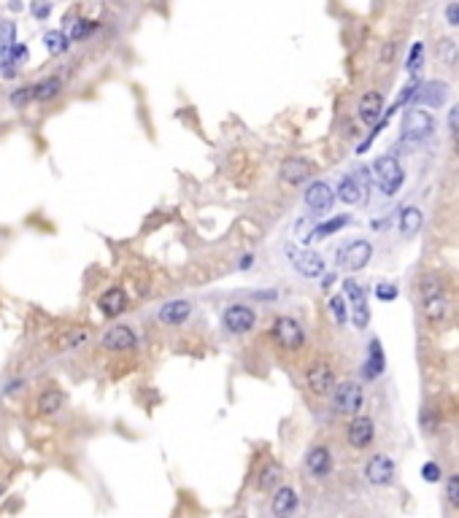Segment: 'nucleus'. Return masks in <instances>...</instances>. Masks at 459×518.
Returning <instances> with one entry per match:
<instances>
[{
    "label": "nucleus",
    "instance_id": "obj_1",
    "mask_svg": "<svg viewBox=\"0 0 459 518\" xmlns=\"http://www.w3.org/2000/svg\"><path fill=\"white\" fill-rule=\"evenodd\" d=\"M373 176H376V184L378 189L384 192V194H394V192L403 187V167L397 162V157H392V154H384V157H378L376 162H373Z\"/></svg>",
    "mask_w": 459,
    "mask_h": 518
},
{
    "label": "nucleus",
    "instance_id": "obj_2",
    "mask_svg": "<svg viewBox=\"0 0 459 518\" xmlns=\"http://www.w3.org/2000/svg\"><path fill=\"white\" fill-rule=\"evenodd\" d=\"M270 338L279 343L281 348H286V351H297V348L306 346V332H303V327L297 324L295 319H289V316H279V319L273 321Z\"/></svg>",
    "mask_w": 459,
    "mask_h": 518
},
{
    "label": "nucleus",
    "instance_id": "obj_3",
    "mask_svg": "<svg viewBox=\"0 0 459 518\" xmlns=\"http://www.w3.org/2000/svg\"><path fill=\"white\" fill-rule=\"evenodd\" d=\"M362 402H364V395H362V386H360V383H354V381L335 383V389H333V405H335L338 413L354 416V413L362 410Z\"/></svg>",
    "mask_w": 459,
    "mask_h": 518
},
{
    "label": "nucleus",
    "instance_id": "obj_4",
    "mask_svg": "<svg viewBox=\"0 0 459 518\" xmlns=\"http://www.w3.org/2000/svg\"><path fill=\"white\" fill-rule=\"evenodd\" d=\"M421 294H424V316H427V321L432 324H438V321H443L446 319V294L443 289H441V281H435V278H421Z\"/></svg>",
    "mask_w": 459,
    "mask_h": 518
},
{
    "label": "nucleus",
    "instance_id": "obj_5",
    "mask_svg": "<svg viewBox=\"0 0 459 518\" xmlns=\"http://www.w3.org/2000/svg\"><path fill=\"white\" fill-rule=\"evenodd\" d=\"M286 257H289V262H292V268H295L297 273L306 275V278H319L324 273V259L316 251H310V248L286 246Z\"/></svg>",
    "mask_w": 459,
    "mask_h": 518
},
{
    "label": "nucleus",
    "instance_id": "obj_6",
    "mask_svg": "<svg viewBox=\"0 0 459 518\" xmlns=\"http://www.w3.org/2000/svg\"><path fill=\"white\" fill-rule=\"evenodd\" d=\"M306 383H308V389L316 397L333 395V389H335V370L330 368L327 362H313L306 370Z\"/></svg>",
    "mask_w": 459,
    "mask_h": 518
},
{
    "label": "nucleus",
    "instance_id": "obj_7",
    "mask_svg": "<svg viewBox=\"0 0 459 518\" xmlns=\"http://www.w3.org/2000/svg\"><path fill=\"white\" fill-rule=\"evenodd\" d=\"M373 437H376V424L370 416H360V413H354V419L349 421L346 426V440H349L351 448L362 451L367 448L370 443H373Z\"/></svg>",
    "mask_w": 459,
    "mask_h": 518
},
{
    "label": "nucleus",
    "instance_id": "obj_8",
    "mask_svg": "<svg viewBox=\"0 0 459 518\" xmlns=\"http://www.w3.org/2000/svg\"><path fill=\"white\" fill-rule=\"evenodd\" d=\"M310 176H313V162L306 160V157H286L279 165V178H281L284 184H289V187H300Z\"/></svg>",
    "mask_w": 459,
    "mask_h": 518
},
{
    "label": "nucleus",
    "instance_id": "obj_9",
    "mask_svg": "<svg viewBox=\"0 0 459 518\" xmlns=\"http://www.w3.org/2000/svg\"><path fill=\"white\" fill-rule=\"evenodd\" d=\"M222 324L232 335H246V332L254 329L256 314L249 305H230L227 311H225V316H222Z\"/></svg>",
    "mask_w": 459,
    "mask_h": 518
},
{
    "label": "nucleus",
    "instance_id": "obj_10",
    "mask_svg": "<svg viewBox=\"0 0 459 518\" xmlns=\"http://www.w3.org/2000/svg\"><path fill=\"white\" fill-rule=\"evenodd\" d=\"M373 257V246L367 241H354V243L343 246L338 251V265L346 268V270H362L364 265Z\"/></svg>",
    "mask_w": 459,
    "mask_h": 518
},
{
    "label": "nucleus",
    "instance_id": "obj_11",
    "mask_svg": "<svg viewBox=\"0 0 459 518\" xmlns=\"http://www.w3.org/2000/svg\"><path fill=\"white\" fill-rule=\"evenodd\" d=\"M432 127H435V122H432V116L427 111H421V109L408 111L403 119V140H408V143L421 140V138L430 136Z\"/></svg>",
    "mask_w": 459,
    "mask_h": 518
},
{
    "label": "nucleus",
    "instance_id": "obj_12",
    "mask_svg": "<svg viewBox=\"0 0 459 518\" xmlns=\"http://www.w3.org/2000/svg\"><path fill=\"white\" fill-rule=\"evenodd\" d=\"M343 292L351 302V311H354V327L364 329L370 324V308H367V300H364V292L357 281H343Z\"/></svg>",
    "mask_w": 459,
    "mask_h": 518
},
{
    "label": "nucleus",
    "instance_id": "obj_13",
    "mask_svg": "<svg viewBox=\"0 0 459 518\" xmlns=\"http://www.w3.org/2000/svg\"><path fill=\"white\" fill-rule=\"evenodd\" d=\"M364 478L373 486H389L392 480H394V462H392L387 453H376L370 462L364 464Z\"/></svg>",
    "mask_w": 459,
    "mask_h": 518
},
{
    "label": "nucleus",
    "instance_id": "obj_14",
    "mask_svg": "<svg viewBox=\"0 0 459 518\" xmlns=\"http://www.w3.org/2000/svg\"><path fill=\"white\" fill-rule=\"evenodd\" d=\"M335 203V192L330 184L324 181H313L308 189H306V205H308L313 214H327Z\"/></svg>",
    "mask_w": 459,
    "mask_h": 518
},
{
    "label": "nucleus",
    "instance_id": "obj_15",
    "mask_svg": "<svg viewBox=\"0 0 459 518\" xmlns=\"http://www.w3.org/2000/svg\"><path fill=\"white\" fill-rule=\"evenodd\" d=\"M135 343H138L135 332L130 327H124V324L111 327L106 335L100 338V346H103L106 351H130V348H135Z\"/></svg>",
    "mask_w": 459,
    "mask_h": 518
},
{
    "label": "nucleus",
    "instance_id": "obj_16",
    "mask_svg": "<svg viewBox=\"0 0 459 518\" xmlns=\"http://www.w3.org/2000/svg\"><path fill=\"white\" fill-rule=\"evenodd\" d=\"M306 470H308L313 478L330 475V470H333V453H330V448L313 446V448L308 451V456H306Z\"/></svg>",
    "mask_w": 459,
    "mask_h": 518
},
{
    "label": "nucleus",
    "instance_id": "obj_17",
    "mask_svg": "<svg viewBox=\"0 0 459 518\" xmlns=\"http://www.w3.org/2000/svg\"><path fill=\"white\" fill-rule=\"evenodd\" d=\"M414 95H416V100L424 106V109H441L446 103V84H441V82L418 84Z\"/></svg>",
    "mask_w": 459,
    "mask_h": 518
},
{
    "label": "nucleus",
    "instance_id": "obj_18",
    "mask_svg": "<svg viewBox=\"0 0 459 518\" xmlns=\"http://www.w3.org/2000/svg\"><path fill=\"white\" fill-rule=\"evenodd\" d=\"M127 302H130V297H127V292L119 287L108 289L106 294L97 300V305H100V311L108 316V319H114V316H119L127 311Z\"/></svg>",
    "mask_w": 459,
    "mask_h": 518
},
{
    "label": "nucleus",
    "instance_id": "obj_19",
    "mask_svg": "<svg viewBox=\"0 0 459 518\" xmlns=\"http://www.w3.org/2000/svg\"><path fill=\"white\" fill-rule=\"evenodd\" d=\"M189 314H192V305L187 300H171L160 308V321L168 327H178L187 321Z\"/></svg>",
    "mask_w": 459,
    "mask_h": 518
},
{
    "label": "nucleus",
    "instance_id": "obj_20",
    "mask_svg": "<svg viewBox=\"0 0 459 518\" xmlns=\"http://www.w3.org/2000/svg\"><path fill=\"white\" fill-rule=\"evenodd\" d=\"M357 111H360V119L364 124H376L381 119V111H384V97H381V92H364L360 97V109Z\"/></svg>",
    "mask_w": 459,
    "mask_h": 518
},
{
    "label": "nucleus",
    "instance_id": "obj_21",
    "mask_svg": "<svg viewBox=\"0 0 459 518\" xmlns=\"http://www.w3.org/2000/svg\"><path fill=\"white\" fill-rule=\"evenodd\" d=\"M297 507V494L295 489H289V486H281V489H276L273 494V502H270V510H273V516H289V513H295Z\"/></svg>",
    "mask_w": 459,
    "mask_h": 518
},
{
    "label": "nucleus",
    "instance_id": "obj_22",
    "mask_svg": "<svg viewBox=\"0 0 459 518\" xmlns=\"http://www.w3.org/2000/svg\"><path fill=\"white\" fill-rule=\"evenodd\" d=\"M362 184H360V178L357 176H343L340 178V184H338V200H343V203H360L362 200Z\"/></svg>",
    "mask_w": 459,
    "mask_h": 518
},
{
    "label": "nucleus",
    "instance_id": "obj_23",
    "mask_svg": "<svg viewBox=\"0 0 459 518\" xmlns=\"http://www.w3.org/2000/svg\"><path fill=\"white\" fill-rule=\"evenodd\" d=\"M384 373V351H381V343L370 341V348H367V362H364V378L373 381Z\"/></svg>",
    "mask_w": 459,
    "mask_h": 518
},
{
    "label": "nucleus",
    "instance_id": "obj_24",
    "mask_svg": "<svg viewBox=\"0 0 459 518\" xmlns=\"http://www.w3.org/2000/svg\"><path fill=\"white\" fill-rule=\"evenodd\" d=\"M349 221H351V219L346 216V214H340V216L330 219V221L313 224V230H310V238H308V241H322V238H327V235H333V232L343 230V227H346Z\"/></svg>",
    "mask_w": 459,
    "mask_h": 518
},
{
    "label": "nucleus",
    "instance_id": "obj_25",
    "mask_svg": "<svg viewBox=\"0 0 459 518\" xmlns=\"http://www.w3.org/2000/svg\"><path fill=\"white\" fill-rule=\"evenodd\" d=\"M60 89H63V79L60 76H49V79H43V82H38L33 87V97L40 100V103H46L54 95H60Z\"/></svg>",
    "mask_w": 459,
    "mask_h": 518
},
{
    "label": "nucleus",
    "instance_id": "obj_26",
    "mask_svg": "<svg viewBox=\"0 0 459 518\" xmlns=\"http://www.w3.org/2000/svg\"><path fill=\"white\" fill-rule=\"evenodd\" d=\"M421 230V211L418 208H405L403 216H400V232L403 238H414Z\"/></svg>",
    "mask_w": 459,
    "mask_h": 518
},
{
    "label": "nucleus",
    "instance_id": "obj_27",
    "mask_svg": "<svg viewBox=\"0 0 459 518\" xmlns=\"http://www.w3.org/2000/svg\"><path fill=\"white\" fill-rule=\"evenodd\" d=\"M63 402H65V395H63V392L46 389V392L38 397V410L40 413H46V416H52V413H57V410L63 408Z\"/></svg>",
    "mask_w": 459,
    "mask_h": 518
},
{
    "label": "nucleus",
    "instance_id": "obj_28",
    "mask_svg": "<svg viewBox=\"0 0 459 518\" xmlns=\"http://www.w3.org/2000/svg\"><path fill=\"white\" fill-rule=\"evenodd\" d=\"M279 478H281V467L276 462H268L265 467H262V473H259V478H256V489L259 491H270L276 483H279Z\"/></svg>",
    "mask_w": 459,
    "mask_h": 518
},
{
    "label": "nucleus",
    "instance_id": "obj_29",
    "mask_svg": "<svg viewBox=\"0 0 459 518\" xmlns=\"http://www.w3.org/2000/svg\"><path fill=\"white\" fill-rule=\"evenodd\" d=\"M435 57H438L443 65H457V62H459L457 43L451 41V38H441V41H438V46H435Z\"/></svg>",
    "mask_w": 459,
    "mask_h": 518
},
{
    "label": "nucleus",
    "instance_id": "obj_30",
    "mask_svg": "<svg viewBox=\"0 0 459 518\" xmlns=\"http://www.w3.org/2000/svg\"><path fill=\"white\" fill-rule=\"evenodd\" d=\"M68 35L63 33V30H49L46 35H43V46H46V52L49 55H63L68 49Z\"/></svg>",
    "mask_w": 459,
    "mask_h": 518
},
{
    "label": "nucleus",
    "instance_id": "obj_31",
    "mask_svg": "<svg viewBox=\"0 0 459 518\" xmlns=\"http://www.w3.org/2000/svg\"><path fill=\"white\" fill-rule=\"evenodd\" d=\"M97 28L94 22H90V19H76L73 22V28H70V35H68V41H81V38H87L92 30Z\"/></svg>",
    "mask_w": 459,
    "mask_h": 518
},
{
    "label": "nucleus",
    "instance_id": "obj_32",
    "mask_svg": "<svg viewBox=\"0 0 459 518\" xmlns=\"http://www.w3.org/2000/svg\"><path fill=\"white\" fill-rule=\"evenodd\" d=\"M446 497H448V505L459 510V475H451L448 483H446Z\"/></svg>",
    "mask_w": 459,
    "mask_h": 518
},
{
    "label": "nucleus",
    "instance_id": "obj_33",
    "mask_svg": "<svg viewBox=\"0 0 459 518\" xmlns=\"http://www.w3.org/2000/svg\"><path fill=\"white\" fill-rule=\"evenodd\" d=\"M421 55H424V43H414V49H411V55H408V73L414 76L421 65Z\"/></svg>",
    "mask_w": 459,
    "mask_h": 518
},
{
    "label": "nucleus",
    "instance_id": "obj_34",
    "mask_svg": "<svg viewBox=\"0 0 459 518\" xmlns=\"http://www.w3.org/2000/svg\"><path fill=\"white\" fill-rule=\"evenodd\" d=\"M27 57H30V52H27L25 43H14L11 52H9V65H22Z\"/></svg>",
    "mask_w": 459,
    "mask_h": 518
},
{
    "label": "nucleus",
    "instance_id": "obj_35",
    "mask_svg": "<svg viewBox=\"0 0 459 518\" xmlns=\"http://www.w3.org/2000/svg\"><path fill=\"white\" fill-rule=\"evenodd\" d=\"M330 311H333V316H335L338 324H343V321L349 319V314H346V302H343V297H330Z\"/></svg>",
    "mask_w": 459,
    "mask_h": 518
},
{
    "label": "nucleus",
    "instance_id": "obj_36",
    "mask_svg": "<svg viewBox=\"0 0 459 518\" xmlns=\"http://www.w3.org/2000/svg\"><path fill=\"white\" fill-rule=\"evenodd\" d=\"M30 100H33V87H25V89H16L11 95V106L14 109H25Z\"/></svg>",
    "mask_w": 459,
    "mask_h": 518
},
{
    "label": "nucleus",
    "instance_id": "obj_37",
    "mask_svg": "<svg viewBox=\"0 0 459 518\" xmlns=\"http://www.w3.org/2000/svg\"><path fill=\"white\" fill-rule=\"evenodd\" d=\"M421 478H424L427 483H438V480H441V467L435 462H427L421 467Z\"/></svg>",
    "mask_w": 459,
    "mask_h": 518
},
{
    "label": "nucleus",
    "instance_id": "obj_38",
    "mask_svg": "<svg viewBox=\"0 0 459 518\" xmlns=\"http://www.w3.org/2000/svg\"><path fill=\"white\" fill-rule=\"evenodd\" d=\"M376 297L381 302H392L397 297V287H392V284H378L376 287Z\"/></svg>",
    "mask_w": 459,
    "mask_h": 518
},
{
    "label": "nucleus",
    "instance_id": "obj_39",
    "mask_svg": "<svg viewBox=\"0 0 459 518\" xmlns=\"http://www.w3.org/2000/svg\"><path fill=\"white\" fill-rule=\"evenodd\" d=\"M446 22L448 25H459V3H448L446 6Z\"/></svg>",
    "mask_w": 459,
    "mask_h": 518
},
{
    "label": "nucleus",
    "instance_id": "obj_40",
    "mask_svg": "<svg viewBox=\"0 0 459 518\" xmlns=\"http://www.w3.org/2000/svg\"><path fill=\"white\" fill-rule=\"evenodd\" d=\"M448 127H451L454 133H459V106H454L451 114H448Z\"/></svg>",
    "mask_w": 459,
    "mask_h": 518
},
{
    "label": "nucleus",
    "instance_id": "obj_41",
    "mask_svg": "<svg viewBox=\"0 0 459 518\" xmlns=\"http://www.w3.org/2000/svg\"><path fill=\"white\" fill-rule=\"evenodd\" d=\"M33 14H36V16H40V19H43V16H49V3H43V0H40L38 6H36V9H33Z\"/></svg>",
    "mask_w": 459,
    "mask_h": 518
},
{
    "label": "nucleus",
    "instance_id": "obj_42",
    "mask_svg": "<svg viewBox=\"0 0 459 518\" xmlns=\"http://www.w3.org/2000/svg\"><path fill=\"white\" fill-rule=\"evenodd\" d=\"M392 55H394V41L387 43V49H384V55H381V60H384V62H389Z\"/></svg>",
    "mask_w": 459,
    "mask_h": 518
},
{
    "label": "nucleus",
    "instance_id": "obj_43",
    "mask_svg": "<svg viewBox=\"0 0 459 518\" xmlns=\"http://www.w3.org/2000/svg\"><path fill=\"white\" fill-rule=\"evenodd\" d=\"M252 262H254V257H252V254H246V257L241 259V270H249V268H252Z\"/></svg>",
    "mask_w": 459,
    "mask_h": 518
},
{
    "label": "nucleus",
    "instance_id": "obj_44",
    "mask_svg": "<svg viewBox=\"0 0 459 518\" xmlns=\"http://www.w3.org/2000/svg\"><path fill=\"white\" fill-rule=\"evenodd\" d=\"M454 149L459 151V133H454Z\"/></svg>",
    "mask_w": 459,
    "mask_h": 518
}]
</instances>
